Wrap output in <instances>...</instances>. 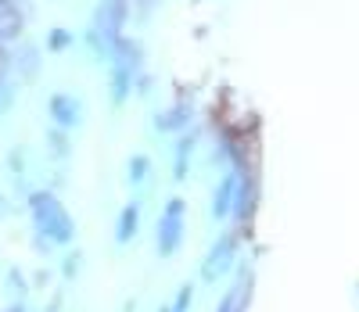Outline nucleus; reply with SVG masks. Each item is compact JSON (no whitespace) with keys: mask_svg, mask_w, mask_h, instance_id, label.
<instances>
[{"mask_svg":"<svg viewBox=\"0 0 359 312\" xmlns=\"http://www.w3.org/2000/svg\"><path fill=\"white\" fill-rule=\"evenodd\" d=\"M29 212H33V223H36V230L50 240V244H69L72 240V215L62 208V201H57L54 194H47V191H40V194H33L29 198Z\"/></svg>","mask_w":359,"mask_h":312,"instance_id":"f257e3e1","label":"nucleus"},{"mask_svg":"<svg viewBox=\"0 0 359 312\" xmlns=\"http://www.w3.org/2000/svg\"><path fill=\"white\" fill-rule=\"evenodd\" d=\"M126 18V0H104L94 15V25H90V43L101 50V57L118 43V25Z\"/></svg>","mask_w":359,"mask_h":312,"instance_id":"f03ea898","label":"nucleus"},{"mask_svg":"<svg viewBox=\"0 0 359 312\" xmlns=\"http://www.w3.org/2000/svg\"><path fill=\"white\" fill-rule=\"evenodd\" d=\"M180 240H184V201L172 198L162 212V223H158V252L162 255H172Z\"/></svg>","mask_w":359,"mask_h":312,"instance_id":"7ed1b4c3","label":"nucleus"},{"mask_svg":"<svg viewBox=\"0 0 359 312\" xmlns=\"http://www.w3.org/2000/svg\"><path fill=\"white\" fill-rule=\"evenodd\" d=\"M50 115H54L57 126L72 130V126L83 122V104L76 97H69V93H54V97H50Z\"/></svg>","mask_w":359,"mask_h":312,"instance_id":"20e7f679","label":"nucleus"},{"mask_svg":"<svg viewBox=\"0 0 359 312\" xmlns=\"http://www.w3.org/2000/svg\"><path fill=\"white\" fill-rule=\"evenodd\" d=\"M25 25V15L15 0H0V40H15Z\"/></svg>","mask_w":359,"mask_h":312,"instance_id":"39448f33","label":"nucleus"},{"mask_svg":"<svg viewBox=\"0 0 359 312\" xmlns=\"http://www.w3.org/2000/svg\"><path fill=\"white\" fill-rule=\"evenodd\" d=\"M230 252H233V240H219V244H216V252L208 255V262L201 266V276H205V280H216V276L226 269V262H230Z\"/></svg>","mask_w":359,"mask_h":312,"instance_id":"423d86ee","label":"nucleus"},{"mask_svg":"<svg viewBox=\"0 0 359 312\" xmlns=\"http://www.w3.org/2000/svg\"><path fill=\"white\" fill-rule=\"evenodd\" d=\"M133 233H137V205L123 208V215H118V230H115V240H118V244H126V240H133Z\"/></svg>","mask_w":359,"mask_h":312,"instance_id":"0eeeda50","label":"nucleus"},{"mask_svg":"<svg viewBox=\"0 0 359 312\" xmlns=\"http://www.w3.org/2000/svg\"><path fill=\"white\" fill-rule=\"evenodd\" d=\"M233 186H237V179L230 176V179L219 186V194H216V205H212V212L219 215V219H223V215H226V208H230V194H233Z\"/></svg>","mask_w":359,"mask_h":312,"instance_id":"6e6552de","label":"nucleus"},{"mask_svg":"<svg viewBox=\"0 0 359 312\" xmlns=\"http://www.w3.org/2000/svg\"><path fill=\"white\" fill-rule=\"evenodd\" d=\"M15 101V93H11V83H8V72H4V54H0V115H4Z\"/></svg>","mask_w":359,"mask_h":312,"instance_id":"1a4fd4ad","label":"nucleus"},{"mask_svg":"<svg viewBox=\"0 0 359 312\" xmlns=\"http://www.w3.org/2000/svg\"><path fill=\"white\" fill-rule=\"evenodd\" d=\"M147 176V158H144V154H137V158L130 162V183H140Z\"/></svg>","mask_w":359,"mask_h":312,"instance_id":"9d476101","label":"nucleus"},{"mask_svg":"<svg viewBox=\"0 0 359 312\" xmlns=\"http://www.w3.org/2000/svg\"><path fill=\"white\" fill-rule=\"evenodd\" d=\"M233 308H237V291H233V294H226V301L219 305V312H233Z\"/></svg>","mask_w":359,"mask_h":312,"instance_id":"9b49d317","label":"nucleus"},{"mask_svg":"<svg viewBox=\"0 0 359 312\" xmlns=\"http://www.w3.org/2000/svg\"><path fill=\"white\" fill-rule=\"evenodd\" d=\"M65 43H69L65 33H50V47H54V50H57V47H65Z\"/></svg>","mask_w":359,"mask_h":312,"instance_id":"f8f14e48","label":"nucleus"}]
</instances>
